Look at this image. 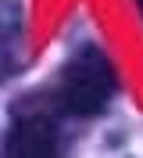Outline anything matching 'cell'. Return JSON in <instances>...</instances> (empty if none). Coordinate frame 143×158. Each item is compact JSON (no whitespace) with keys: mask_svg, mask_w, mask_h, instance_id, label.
<instances>
[{"mask_svg":"<svg viewBox=\"0 0 143 158\" xmlns=\"http://www.w3.org/2000/svg\"><path fill=\"white\" fill-rule=\"evenodd\" d=\"M140 15H143V0H140Z\"/></svg>","mask_w":143,"mask_h":158,"instance_id":"3957f363","label":"cell"},{"mask_svg":"<svg viewBox=\"0 0 143 158\" xmlns=\"http://www.w3.org/2000/svg\"><path fill=\"white\" fill-rule=\"evenodd\" d=\"M7 151L18 158H47L57 151V129L47 115H18L7 137Z\"/></svg>","mask_w":143,"mask_h":158,"instance_id":"7a4b0ae2","label":"cell"},{"mask_svg":"<svg viewBox=\"0 0 143 158\" xmlns=\"http://www.w3.org/2000/svg\"><path fill=\"white\" fill-rule=\"evenodd\" d=\"M111 94H114L111 61L97 47H82L75 58L68 61L65 76H61V104L72 115L89 118V115H100L107 108Z\"/></svg>","mask_w":143,"mask_h":158,"instance_id":"6da1fadb","label":"cell"}]
</instances>
